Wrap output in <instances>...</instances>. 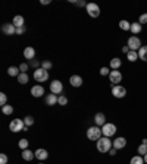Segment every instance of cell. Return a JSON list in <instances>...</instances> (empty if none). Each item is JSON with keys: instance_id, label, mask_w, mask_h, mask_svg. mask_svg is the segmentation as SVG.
Instances as JSON below:
<instances>
[{"instance_id": "cell-15", "label": "cell", "mask_w": 147, "mask_h": 164, "mask_svg": "<svg viewBox=\"0 0 147 164\" xmlns=\"http://www.w3.org/2000/svg\"><path fill=\"white\" fill-rule=\"evenodd\" d=\"M49 157V153L43 149V148H38V149H35V158L40 160V161H44L46 158Z\"/></svg>"}, {"instance_id": "cell-37", "label": "cell", "mask_w": 147, "mask_h": 164, "mask_svg": "<svg viewBox=\"0 0 147 164\" xmlns=\"http://www.w3.org/2000/svg\"><path fill=\"white\" fill-rule=\"evenodd\" d=\"M109 74H110V69L109 68H102L100 69V75H102V76H106V75L109 76Z\"/></svg>"}, {"instance_id": "cell-16", "label": "cell", "mask_w": 147, "mask_h": 164, "mask_svg": "<svg viewBox=\"0 0 147 164\" xmlns=\"http://www.w3.org/2000/svg\"><path fill=\"white\" fill-rule=\"evenodd\" d=\"M94 123H96V126H103V124H106V116L103 113H97L96 116H94Z\"/></svg>"}, {"instance_id": "cell-13", "label": "cell", "mask_w": 147, "mask_h": 164, "mask_svg": "<svg viewBox=\"0 0 147 164\" xmlns=\"http://www.w3.org/2000/svg\"><path fill=\"white\" fill-rule=\"evenodd\" d=\"M44 101L47 106H56V103L59 101V97L56 94H47L44 98Z\"/></svg>"}, {"instance_id": "cell-38", "label": "cell", "mask_w": 147, "mask_h": 164, "mask_svg": "<svg viewBox=\"0 0 147 164\" xmlns=\"http://www.w3.org/2000/svg\"><path fill=\"white\" fill-rule=\"evenodd\" d=\"M0 164H7V155H6V154H2V155H0Z\"/></svg>"}, {"instance_id": "cell-11", "label": "cell", "mask_w": 147, "mask_h": 164, "mask_svg": "<svg viewBox=\"0 0 147 164\" xmlns=\"http://www.w3.org/2000/svg\"><path fill=\"white\" fill-rule=\"evenodd\" d=\"M2 31L5 35H13L16 34V27L13 23H3L2 25Z\"/></svg>"}, {"instance_id": "cell-4", "label": "cell", "mask_w": 147, "mask_h": 164, "mask_svg": "<svg viewBox=\"0 0 147 164\" xmlns=\"http://www.w3.org/2000/svg\"><path fill=\"white\" fill-rule=\"evenodd\" d=\"M34 79L37 81V82H46V81L49 79V70H46V69L43 68H38L34 70Z\"/></svg>"}, {"instance_id": "cell-34", "label": "cell", "mask_w": 147, "mask_h": 164, "mask_svg": "<svg viewBox=\"0 0 147 164\" xmlns=\"http://www.w3.org/2000/svg\"><path fill=\"white\" fill-rule=\"evenodd\" d=\"M57 104H59V106H66V104H68V98H66L65 95H60V97H59Z\"/></svg>"}, {"instance_id": "cell-32", "label": "cell", "mask_w": 147, "mask_h": 164, "mask_svg": "<svg viewBox=\"0 0 147 164\" xmlns=\"http://www.w3.org/2000/svg\"><path fill=\"white\" fill-rule=\"evenodd\" d=\"M18 145H19V148H21V149H28L29 142L27 141V139H21V141L18 142Z\"/></svg>"}, {"instance_id": "cell-42", "label": "cell", "mask_w": 147, "mask_h": 164, "mask_svg": "<svg viewBox=\"0 0 147 164\" xmlns=\"http://www.w3.org/2000/svg\"><path fill=\"white\" fill-rule=\"evenodd\" d=\"M122 51H124V53H127V54H128V53H130V47H128V45H125L124 48H122Z\"/></svg>"}, {"instance_id": "cell-20", "label": "cell", "mask_w": 147, "mask_h": 164, "mask_svg": "<svg viewBox=\"0 0 147 164\" xmlns=\"http://www.w3.org/2000/svg\"><path fill=\"white\" fill-rule=\"evenodd\" d=\"M141 29H143V27H141V23L140 22H134V23H131V32L134 35H137V34H140L141 32Z\"/></svg>"}, {"instance_id": "cell-6", "label": "cell", "mask_w": 147, "mask_h": 164, "mask_svg": "<svg viewBox=\"0 0 147 164\" xmlns=\"http://www.w3.org/2000/svg\"><path fill=\"white\" fill-rule=\"evenodd\" d=\"M112 95L115 98H124L127 95V88L122 85H112Z\"/></svg>"}, {"instance_id": "cell-9", "label": "cell", "mask_w": 147, "mask_h": 164, "mask_svg": "<svg viewBox=\"0 0 147 164\" xmlns=\"http://www.w3.org/2000/svg\"><path fill=\"white\" fill-rule=\"evenodd\" d=\"M109 81L112 82V85H118L122 81V74L119 70H110L109 74Z\"/></svg>"}, {"instance_id": "cell-44", "label": "cell", "mask_w": 147, "mask_h": 164, "mask_svg": "<svg viewBox=\"0 0 147 164\" xmlns=\"http://www.w3.org/2000/svg\"><path fill=\"white\" fill-rule=\"evenodd\" d=\"M31 65H33L34 68H37V66H38V62H37V60H31Z\"/></svg>"}, {"instance_id": "cell-2", "label": "cell", "mask_w": 147, "mask_h": 164, "mask_svg": "<svg viewBox=\"0 0 147 164\" xmlns=\"http://www.w3.org/2000/svg\"><path fill=\"white\" fill-rule=\"evenodd\" d=\"M102 129L99 128V126H91L87 129V138L90 139V141H99L100 138H102Z\"/></svg>"}, {"instance_id": "cell-19", "label": "cell", "mask_w": 147, "mask_h": 164, "mask_svg": "<svg viewBox=\"0 0 147 164\" xmlns=\"http://www.w3.org/2000/svg\"><path fill=\"white\" fill-rule=\"evenodd\" d=\"M121 65H122V62H121L119 57H113L112 60H110V69L112 70H118L121 68Z\"/></svg>"}, {"instance_id": "cell-12", "label": "cell", "mask_w": 147, "mask_h": 164, "mask_svg": "<svg viewBox=\"0 0 147 164\" xmlns=\"http://www.w3.org/2000/svg\"><path fill=\"white\" fill-rule=\"evenodd\" d=\"M31 95L35 97V98L43 97V95H44V88H43L41 85H34V86L31 88Z\"/></svg>"}, {"instance_id": "cell-25", "label": "cell", "mask_w": 147, "mask_h": 164, "mask_svg": "<svg viewBox=\"0 0 147 164\" xmlns=\"http://www.w3.org/2000/svg\"><path fill=\"white\" fill-rule=\"evenodd\" d=\"M119 28L122 29V31H130V29H131V23L128 22V21L122 19V21L119 22Z\"/></svg>"}, {"instance_id": "cell-8", "label": "cell", "mask_w": 147, "mask_h": 164, "mask_svg": "<svg viewBox=\"0 0 147 164\" xmlns=\"http://www.w3.org/2000/svg\"><path fill=\"white\" fill-rule=\"evenodd\" d=\"M115 132H116V126L113 123H106L102 126V133L103 136H108V138H110V136L115 135Z\"/></svg>"}, {"instance_id": "cell-3", "label": "cell", "mask_w": 147, "mask_h": 164, "mask_svg": "<svg viewBox=\"0 0 147 164\" xmlns=\"http://www.w3.org/2000/svg\"><path fill=\"white\" fill-rule=\"evenodd\" d=\"M9 129L16 133V132H21V130H27V126H25V122L22 119H13L9 124Z\"/></svg>"}, {"instance_id": "cell-28", "label": "cell", "mask_w": 147, "mask_h": 164, "mask_svg": "<svg viewBox=\"0 0 147 164\" xmlns=\"http://www.w3.org/2000/svg\"><path fill=\"white\" fill-rule=\"evenodd\" d=\"M2 111H3L6 116H11V114L13 113V107H12L11 104H6V106H3V107H2Z\"/></svg>"}, {"instance_id": "cell-39", "label": "cell", "mask_w": 147, "mask_h": 164, "mask_svg": "<svg viewBox=\"0 0 147 164\" xmlns=\"http://www.w3.org/2000/svg\"><path fill=\"white\" fill-rule=\"evenodd\" d=\"M140 23H147V13H143L141 16H140Z\"/></svg>"}, {"instance_id": "cell-26", "label": "cell", "mask_w": 147, "mask_h": 164, "mask_svg": "<svg viewBox=\"0 0 147 164\" xmlns=\"http://www.w3.org/2000/svg\"><path fill=\"white\" fill-rule=\"evenodd\" d=\"M130 164H146V163H144V158H143L141 155H136V157L131 158Z\"/></svg>"}, {"instance_id": "cell-31", "label": "cell", "mask_w": 147, "mask_h": 164, "mask_svg": "<svg viewBox=\"0 0 147 164\" xmlns=\"http://www.w3.org/2000/svg\"><path fill=\"white\" fill-rule=\"evenodd\" d=\"M24 122H25V126H27V128H28V126H33V124H34V117H33V116H25Z\"/></svg>"}, {"instance_id": "cell-21", "label": "cell", "mask_w": 147, "mask_h": 164, "mask_svg": "<svg viewBox=\"0 0 147 164\" xmlns=\"http://www.w3.org/2000/svg\"><path fill=\"white\" fill-rule=\"evenodd\" d=\"M34 157H35V153H33V151H29V149H24L22 151V158L25 161H31Z\"/></svg>"}, {"instance_id": "cell-22", "label": "cell", "mask_w": 147, "mask_h": 164, "mask_svg": "<svg viewBox=\"0 0 147 164\" xmlns=\"http://www.w3.org/2000/svg\"><path fill=\"white\" fill-rule=\"evenodd\" d=\"M138 59H141L143 62H147V45H143L138 50Z\"/></svg>"}, {"instance_id": "cell-5", "label": "cell", "mask_w": 147, "mask_h": 164, "mask_svg": "<svg viewBox=\"0 0 147 164\" xmlns=\"http://www.w3.org/2000/svg\"><path fill=\"white\" fill-rule=\"evenodd\" d=\"M128 47H130L131 51H138L140 48H141V41H140V38L137 37V35H131L130 38H128Z\"/></svg>"}, {"instance_id": "cell-10", "label": "cell", "mask_w": 147, "mask_h": 164, "mask_svg": "<svg viewBox=\"0 0 147 164\" xmlns=\"http://www.w3.org/2000/svg\"><path fill=\"white\" fill-rule=\"evenodd\" d=\"M50 91H51V94H60L63 91V85H62V82L60 81H57V79H55L53 82L50 84Z\"/></svg>"}, {"instance_id": "cell-14", "label": "cell", "mask_w": 147, "mask_h": 164, "mask_svg": "<svg viewBox=\"0 0 147 164\" xmlns=\"http://www.w3.org/2000/svg\"><path fill=\"white\" fill-rule=\"evenodd\" d=\"M125 145H127V139L122 138V136H119L113 141V148L115 149H122V148H125Z\"/></svg>"}, {"instance_id": "cell-7", "label": "cell", "mask_w": 147, "mask_h": 164, "mask_svg": "<svg viewBox=\"0 0 147 164\" xmlns=\"http://www.w3.org/2000/svg\"><path fill=\"white\" fill-rule=\"evenodd\" d=\"M85 11L88 13V16H91V18H97L100 15V7H99L96 3H87Z\"/></svg>"}, {"instance_id": "cell-43", "label": "cell", "mask_w": 147, "mask_h": 164, "mask_svg": "<svg viewBox=\"0 0 147 164\" xmlns=\"http://www.w3.org/2000/svg\"><path fill=\"white\" fill-rule=\"evenodd\" d=\"M40 3H41V5H49L50 0H40Z\"/></svg>"}, {"instance_id": "cell-40", "label": "cell", "mask_w": 147, "mask_h": 164, "mask_svg": "<svg viewBox=\"0 0 147 164\" xmlns=\"http://www.w3.org/2000/svg\"><path fill=\"white\" fill-rule=\"evenodd\" d=\"M24 32H25V27H22V28H16V35H22Z\"/></svg>"}, {"instance_id": "cell-33", "label": "cell", "mask_w": 147, "mask_h": 164, "mask_svg": "<svg viewBox=\"0 0 147 164\" xmlns=\"http://www.w3.org/2000/svg\"><path fill=\"white\" fill-rule=\"evenodd\" d=\"M6 104H7V97H6L5 92H2V94H0V106L3 107Z\"/></svg>"}, {"instance_id": "cell-24", "label": "cell", "mask_w": 147, "mask_h": 164, "mask_svg": "<svg viewBox=\"0 0 147 164\" xmlns=\"http://www.w3.org/2000/svg\"><path fill=\"white\" fill-rule=\"evenodd\" d=\"M7 74H9V76H19V74H21V70H19V68H16V66H11V68L7 69Z\"/></svg>"}, {"instance_id": "cell-47", "label": "cell", "mask_w": 147, "mask_h": 164, "mask_svg": "<svg viewBox=\"0 0 147 164\" xmlns=\"http://www.w3.org/2000/svg\"><path fill=\"white\" fill-rule=\"evenodd\" d=\"M38 164H43V161H41V163H38Z\"/></svg>"}, {"instance_id": "cell-17", "label": "cell", "mask_w": 147, "mask_h": 164, "mask_svg": "<svg viewBox=\"0 0 147 164\" xmlns=\"http://www.w3.org/2000/svg\"><path fill=\"white\" fill-rule=\"evenodd\" d=\"M69 84L72 85V86H81L82 85V78L79 75H72L69 78Z\"/></svg>"}, {"instance_id": "cell-45", "label": "cell", "mask_w": 147, "mask_h": 164, "mask_svg": "<svg viewBox=\"0 0 147 164\" xmlns=\"http://www.w3.org/2000/svg\"><path fill=\"white\" fill-rule=\"evenodd\" d=\"M109 154H110V155H115V154H116V149H115V148H112V149L109 151Z\"/></svg>"}, {"instance_id": "cell-36", "label": "cell", "mask_w": 147, "mask_h": 164, "mask_svg": "<svg viewBox=\"0 0 147 164\" xmlns=\"http://www.w3.org/2000/svg\"><path fill=\"white\" fill-rule=\"evenodd\" d=\"M19 70H21V74H27L28 65H27V63H21V65H19Z\"/></svg>"}, {"instance_id": "cell-1", "label": "cell", "mask_w": 147, "mask_h": 164, "mask_svg": "<svg viewBox=\"0 0 147 164\" xmlns=\"http://www.w3.org/2000/svg\"><path fill=\"white\" fill-rule=\"evenodd\" d=\"M112 148H113V142L110 141V138H108V136H102L97 141V151L99 153H109Z\"/></svg>"}, {"instance_id": "cell-41", "label": "cell", "mask_w": 147, "mask_h": 164, "mask_svg": "<svg viewBox=\"0 0 147 164\" xmlns=\"http://www.w3.org/2000/svg\"><path fill=\"white\" fill-rule=\"evenodd\" d=\"M75 5L81 7V6H87V3H84V2H81V0H79V2H75Z\"/></svg>"}, {"instance_id": "cell-29", "label": "cell", "mask_w": 147, "mask_h": 164, "mask_svg": "<svg viewBox=\"0 0 147 164\" xmlns=\"http://www.w3.org/2000/svg\"><path fill=\"white\" fill-rule=\"evenodd\" d=\"M127 57H128L130 62H136L137 59H138V51H131L130 50V53L127 54Z\"/></svg>"}, {"instance_id": "cell-35", "label": "cell", "mask_w": 147, "mask_h": 164, "mask_svg": "<svg viewBox=\"0 0 147 164\" xmlns=\"http://www.w3.org/2000/svg\"><path fill=\"white\" fill-rule=\"evenodd\" d=\"M51 66H53V65H51V62H49V60H44V62L41 63V68H43V69H46V70H49V69H51Z\"/></svg>"}, {"instance_id": "cell-30", "label": "cell", "mask_w": 147, "mask_h": 164, "mask_svg": "<svg viewBox=\"0 0 147 164\" xmlns=\"http://www.w3.org/2000/svg\"><path fill=\"white\" fill-rule=\"evenodd\" d=\"M146 154H147V144H141V145L138 147V155L144 157Z\"/></svg>"}, {"instance_id": "cell-46", "label": "cell", "mask_w": 147, "mask_h": 164, "mask_svg": "<svg viewBox=\"0 0 147 164\" xmlns=\"http://www.w3.org/2000/svg\"><path fill=\"white\" fill-rule=\"evenodd\" d=\"M143 158H144V163L147 164V154H146V155H144V157H143Z\"/></svg>"}, {"instance_id": "cell-23", "label": "cell", "mask_w": 147, "mask_h": 164, "mask_svg": "<svg viewBox=\"0 0 147 164\" xmlns=\"http://www.w3.org/2000/svg\"><path fill=\"white\" fill-rule=\"evenodd\" d=\"M12 23H13L16 28H22V27H24V18L21 16V15H18V16L13 18V22H12Z\"/></svg>"}, {"instance_id": "cell-27", "label": "cell", "mask_w": 147, "mask_h": 164, "mask_svg": "<svg viewBox=\"0 0 147 164\" xmlns=\"http://www.w3.org/2000/svg\"><path fill=\"white\" fill-rule=\"evenodd\" d=\"M28 81H29V78H28V75L27 74H19V76H18V82H19V84L25 85Z\"/></svg>"}, {"instance_id": "cell-18", "label": "cell", "mask_w": 147, "mask_h": 164, "mask_svg": "<svg viewBox=\"0 0 147 164\" xmlns=\"http://www.w3.org/2000/svg\"><path fill=\"white\" fill-rule=\"evenodd\" d=\"M24 57H25V59H28V60H33V59L35 57L34 47H27V48L24 50Z\"/></svg>"}]
</instances>
